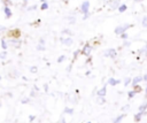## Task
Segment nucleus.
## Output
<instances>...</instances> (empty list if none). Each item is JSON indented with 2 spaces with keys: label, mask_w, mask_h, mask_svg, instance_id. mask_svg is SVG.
<instances>
[{
  "label": "nucleus",
  "mask_w": 147,
  "mask_h": 123,
  "mask_svg": "<svg viewBox=\"0 0 147 123\" xmlns=\"http://www.w3.org/2000/svg\"><path fill=\"white\" fill-rule=\"evenodd\" d=\"M10 34L13 36V38L18 39V38H20V36H21V31H20V29H14V30L10 32Z\"/></svg>",
  "instance_id": "6e6552de"
},
{
  "label": "nucleus",
  "mask_w": 147,
  "mask_h": 123,
  "mask_svg": "<svg viewBox=\"0 0 147 123\" xmlns=\"http://www.w3.org/2000/svg\"><path fill=\"white\" fill-rule=\"evenodd\" d=\"M61 43L63 45H65V46H71L72 43H74V40H72L71 37H67V38H61Z\"/></svg>",
  "instance_id": "423d86ee"
},
{
  "label": "nucleus",
  "mask_w": 147,
  "mask_h": 123,
  "mask_svg": "<svg viewBox=\"0 0 147 123\" xmlns=\"http://www.w3.org/2000/svg\"><path fill=\"white\" fill-rule=\"evenodd\" d=\"M3 14H5V17L6 18H10L11 16H13V11H11V9H10V7L9 6H3Z\"/></svg>",
  "instance_id": "39448f33"
},
{
  "label": "nucleus",
  "mask_w": 147,
  "mask_h": 123,
  "mask_svg": "<svg viewBox=\"0 0 147 123\" xmlns=\"http://www.w3.org/2000/svg\"><path fill=\"white\" fill-rule=\"evenodd\" d=\"M142 80L147 82V74H146V75H144V77H142Z\"/></svg>",
  "instance_id": "a19ab883"
},
{
  "label": "nucleus",
  "mask_w": 147,
  "mask_h": 123,
  "mask_svg": "<svg viewBox=\"0 0 147 123\" xmlns=\"http://www.w3.org/2000/svg\"><path fill=\"white\" fill-rule=\"evenodd\" d=\"M34 118H36V116H34V115H30V116H29V120H30V122L34 121Z\"/></svg>",
  "instance_id": "c9c22d12"
},
{
  "label": "nucleus",
  "mask_w": 147,
  "mask_h": 123,
  "mask_svg": "<svg viewBox=\"0 0 147 123\" xmlns=\"http://www.w3.org/2000/svg\"><path fill=\"white\" fill-rule=\"evenodd\" d=\"M141 80H142V77H141V76H136V77L133 78V80H132V83H131V84H132V86H134V85L139 84Z\"/></svg>",
  "instance_id": "9b49d317"
},
{
  "label": "nucleus",
  "mask_w": 147,
  "mask_h": 123,
  "mask_svg": "<svg viewBox=\"0 0 147 123\" xmlns=\"http://www.w3.org/2000/svg\"><path fill=\"white\" fill-rule=\"evenodd\" d=\"M30 71H31L32 74H36V72L38 71V68H37V66H32V67H30Z\"/></svg>",
  "instance_id": "393cba45"
},
{
  "label": "nucleus",
  "mask_w": 147,
  "mask_h": 123,
  "mask_svg": "<svg viewBox=\"0 0 147 123\" xmlns=\"http://www.w3.org/2000/svg\"><path fill=\"white\" fill-rule=\"evenodd\" d=\"M6 57H7V52H6V51L0 52V59H1V60H5Z\"/></svg>",
  "instance_id": "412c9836"
},
{
  "label": "nucleus",
  "mask_w": 147,
  "mask_h": 123,
  "mask_svg": "<svg viewBox=\"0 0 147 123\" xmlns=\"http://www.w3.org/2000/svg\"><path fill=\"white\" fill-rule=\"evenodd\" d=\"M40 1H41V2H46L47 0H40Z\"/></svg>",
  "instance_id": "a18cd8bd"
},
{
  "label": "nucleus",
  "mask_w": 147,
  "mask_h": 123,
  "mask_svg": "<svg viewBox=\"0 0 147 123\" xmlns=\"http://www.w3.org/2000/svg\"><path fill=\"white\" fill-rule=\"evenodd\" d=\"M26 2H28V0H24V5H25V3H26Z\"/></svg>",
  "instance_id": "de8ad7c7"
},
{
  "label": "nucleus",
  "mask_w": 147,
  "mask_h": 123,
  "mask_svg": "<svg viewBox=\"0 0 147 123\" xmlns=\"http://www.w3.org/2000/svg\"><path fill=\"white\" fill-rule=\"evenodd\" d=\"M40 9L41 10H47L48 9V2H41V6H40Z\"/></svg>",
  "instance_id": "a211bd4d"
},
{
  "label": "nucleus",
  "mask_w": 147,
  "mask_h": 123,
  "mask_svg": "<svg viewBox=\"0 0 147 123\" xmlns=\"http://www.w3.org/2000/svg\"><path fill=\"white\" fill-rule=\"evenodd\" d=\"M119 36H121V38H122L123 40H126V39L129 38V36H127V33H126V32H123V33H121Z\"/></svg>",
  "instance_id": "cd10ccee"
},
{
  "label": "nucleus",
  "mask_w": 147,
  "mask_h": 123,
  "mask_svg": "<svg viewBox=\"0 0 147 123\" xmlns=\"http://www.w3.org/2000/svg\"><path fill=\"white\" fill-rule=\"evenodd\" d=\"M91 52H92V46H91L90 44H85V45L83 46V48L80 49V53H82L83 55H86V56H88V55L91 54Z\"/></svg>",
  "instance_id": "f03ea898"
},
{
  "label": "nucleus",
  "mask_w": 147,
  "mask_h": 123,
  "mask_svg": "<svg viewBox=\"0 0 147 123\" xmlns=\"http://www.w3.org/2000/svg\"><path fill=\"white\" fill-rule=\"evenodd\" d=\"M141 1H144V0H134V2H141Z\"/></svg>",
  "instance_id": "c03bdc74"
},
{
  "label": "nucleus",
  "mask_w": 147,
  "mask_h": 123,
  "mask_svg": "<svg viewBox=\"0 0 147 123\" xmlns=\"http://www.w3.org/2000/svg\"><path fill=\"white\" fill-rule=\"evenodd\" d=\"M137 93H138V92H137L136 90H134V91H130V92L127 93V97H129V98H133V97H134Z\"/></svg>",
  "instance_id": "5701e85b"
},
{
  "label": "nucleus",
  "mask_w": 147,
  "mask_h": 123,
  "mask_svg": "<svg viewBox=\"0 0 147 123\" xmlns=\"http://www.w3.org/2000/svg\"><path fill=\"white\" fill-rule=\"evenodd\" d=\"M1 78H2V77H1V76H0V80H1Z\"/></svg>",
  "instance_id": "09e8293b"
},
{
  "label": "nucleus",
  "mask_w": 147,
  "mask_h": 123,
  "mask_svg": "<svg viewBox=\"0 0 147 123\" xmlns=\"http://www.w3.org/2000/svg\"><path fill=\"white\" fill-rule=\"evenodd\" d=\"M62 33H63V34H64V33H65V34H71V31H70L69 29H64V30H62Z\"/></svg>",
  "instance_id": "2f4dec72"
},
{
  "label": "nucleus",
  "mask_w": 147,
  "mask_h": 123,
  "mask_svg": "<svg viewBox=\"0 0 147 123\" xmlns=\"http://www.w3.org/2000/svg\"><path fill=\"white\" fill-rule=\"evenodd\" d=\"M106 57H111V59H115L116 57V55H117V52H116V49L115 48H108L106 52H105V54H103Z\"/></svg>",
  "instance_id": "7ed1b4c3"
},
{
  "label": "nucleus",
  "mask_w": 147,
  "mask_h": 123,
  "mask_svg": "<svg viewBox=\"0 0 147 123\" xmlns=\"http://www.w3.org/2000/svg\"><path fill=\"white\" fill-rule=\"evenodd\" d=\"M65 57H67L65 55H60V56H59V59H57V62H59V63H62V62L65 60Z\"/></svg>",
  "instance_id": "b1692460"
},
{
  "label": "nucleus",
  "mask_w": 147,
  "mask_h": 123,
  "mask_svg": "<svg viewBox=\"0 0 147 123\" xmlns=\"http://www.w3.org/2000/svg\"><path fill=\"white\" fill-rule=\"evenodd\" d=\"M2 1V3H3V6H10L13 2H11V0H1Z\"/></svg>",
  "instance_id": "bb28decb"
},
{
  "label": "nucleus",
  "mask_w": 147,
  "mask_h": 123,
  "mask_svg": "<svg viewBox=\"0 0 147 123\" xmlns=\"http://www.w3.org/2000/svg\"><path fill=\"white\" fill-rule=\"evenodd\" d=\"M141 23H142V26L147 29V16H145V17L142 18V22H141Z\"/></svg>",
  "instance_id": "c85d7f7f"
},
{
  "label": "nucleus",
  "mask_w": 147,
  "mask_h": 123,
  "mask_svg": "<svg viewBox=\"0 0 147 123\" xmlns=\"http://www.w3.org/2000/svg\"><path fill=\"white\" fill-rule=\"evenodd\" d=\"M138 109H139V112H144V110H146V109H147V102H144L142 105H140Z\"/></svg>",
  "instance_id": "6ab92c4d"
},
{
  "label": "nucleus",
  "mask_w": 147,
  "mask_h": 123,
  "mask_svg": "<svg viewBox=\"0 0 147 123\" xmlns=\"http://www.w3.org/2000/svg\"><path fill=\"white\" fill-rule=\"evenodd\" d=\"M108 3L110 5V8H111V9H115V8H117V7L119 6V0H111V1H109Z\"/></svg>",
  "instance_id": "9d476101"
},
{
  "label": "nucleus",
  "mask_w": 147,
  "mask_h": 123,
  "mask_svg": "<svg viewBox=\"0 0 147 123\" xmlns=\"http://www.w3.org/2000/svg\"><path fill=\"white\" fill-rule=\"evenodd\" d=\"M141 116H142V113H141V112L138 113V114H136V115H134V122H140Z\"/></svg>",
  "instance_id": "f3484780"
},
{
  "label": "nucleus",
  "mask_w": 147,
  "mask_h": 123,
  "mask_svg": "<svg viewBox=\"0 0 147 123\" xmlns=\"http://www.w3.org/2000/svg\"><path fill=\"white\" fill-rule=\"evenodd\" d=\"M31 97H36V92L34 91H31Z\"/></svg>",
  "instance_id": "37998d69"
},
{
  "label": "nucleus",
  "mask_w": 147,
  "mask_h": 123,
  "mask_svg": "<svg viewBox=\"0 0 147 123\" xmlns=\"http://www.w3.org/2000/svg\"><path fill=\"white\" fill-rule=\"evenodd\" d=\"M87 123H92V122H87Z\"/></svg>",
  "instance_id": "8fccbe9b"
},
{
  "label": "nucleus",
  "mask_w": 147,
  "mask_h": 123,
  "mask_svg": "<svg viewBox=\"0 0 147 123\" xmlns=\"http://www.w3.org/2000/svg\"><path fill=\"white\" fill-rule=\"evenodd\" d=\"M130 83H131V78H130V77H126V78L124 79V86H129Z\"/></svg>",
  "instance_id": "a878e982"
},
{
  "label": "nucleus",
  "mask_w": 147,
  "mask_h": 123,
  "mask_svg": "<svg viewBox=\"0 0 147 123\" xmlns=\"http://www.w3.org/2000/svg\"><path fill=\"white\" fill-rule=\"evenodd\" d=\"M30 102V98H24L22 99V103H29Z\"/></svg>",
  "instance_id": "f704fd0d"
},
{
  "label": "nucleus",
  "mask_w": 147,
  "mask_h": 123,
  "mask_svg": "<svg viewBox=\"0 0 147 123\" xmlns=\"http://www.w3.org/2000/svg\"><path fill=\"white\" fill-rule=\"evenodd\" d=\"M7 43H9L10 45H13V46H15L16 48H18L20 47V45H21V40L20 39H15V38H11V39H8V41Z\"/></svg>",
  "instance_id": "0eeeda50"
},
{
  "label": "nucleus",
  "mask_w": 147,
  "mask_h": 123,
  "mask_svg": "<svg viewBox=\"0 0 147 123\" xmlns=\"http://www.w3.org/2000/svg\"><path fill=\"white\" fill-rule=\"evenodd\" d=\"M126 9H127V6H126L125 3H122V5H119V6L117 7V10H118L119 13H124V11H126Z\"/></svg>",
  "instance_id": "ddd939ff"
},
{
  "label": "nucleus",
  "mask_w": 147,
  "mask_h": 123,
  "mask_svg": "<svg viewBox=\"0 0 147 123\" xmlns=\"http://www.w3.org/2000/svg\"><path fill=\"white\" fill-rule=\"evenodd\" d=\"M44 89H45V91L47 92V91H48V85H47V84H45V85H44Z\"/></svg>",
  "instance_id": "ea45409f"
},
{
  "label": "nucleus",
  "mask_w": 147,
  "mask_h": 123,
  "mask_svg": "<svg viewBox=\"0 0 147 123\" xmlns=\"http://www.w3.org/2000/svg\"><path fill=\"white\" fill-rule=\"evenodd\" d=\"M34 9H37V5H33V6H30V7L26 8L28 11H30V10H34Z\"/></svg>",
  "instance_id": "7c9ffc66"
},
{
  "label": "nucleus",
  "mask_w": 147,
  "mask_h": 123,
  "mask_svg": "<svg viewBox=\"0 0 147 123\" xmlns=\"http://www.w3.org/2000/svg\"><path fill=\"white\" fill-rule=\"evenodd\" d=\"M124 116H125V114H122V115H119V116H117V117L115 118V121H114V123H121V122H122V120L124 118Z\"/></svg>",
  "instance_id": "2eb2a0df"
},
{
  "label": "nucleus",
  "mask_w": 147,
  "mask_h": 123,
  "mask_svg": "<svg viewBox=\"0 0 147 123\" xmlns=\"http://www.w3.org/2000/svg\"><path fill=\"white\" fill-rule=\"evenodd\" d=\"M129 108H130V106H129V105H125V106L122 108V110L124 112V110H126V109H129Z\"/></svg>",
  "instance_id": "e433bc0d"
},
{
  "label": "nucleus",
  "mask_w": 147,
  "mask_h": 123,
  "mask_svg": "<svg viewBox=\"0 0 147 123\" xmlns=\"http://www.w3.org/2000/svg\"><path fill=\"white\" fill-rule=\"evenodd\" d=\"M119 83V80L118 79H115V78H113V77H110L109 79H108V84L110 85V86H115V85H117Z\"/></svg>",
  "instance_id": "f8f14e48"
},
{
  "label": "nucleus",
  "mask_w": 147,
  "mask_h": 123,
  "mask_svg": "<svg viewBox=\"0 0 147 123\" xmlns=\"http://www.w3.org/2000/svg\"><path fill=\"white\" fill-rule=\"evenodd\" d=\"M132 25L131 24H123V25H117L116 28H115V30H114V32L116 33V34H121V33H123V32H125L129 28H131Z\"/></svg>",
  "instance_id": "f257e3e1"
},
{
  "label": "nucleus",
  "mask_w": 147,
  "mask_h": 123,
  "mask_svg": "<svg viewBox=\"0 0 147 123\" xmlns=\"http://www.w3.org/2000/svg\"><path fill=\"white\" fill-rule=\"evenodd\" d=\"M146 98H147V86H146Z\"/></svg>",
  "instance_id": "49530a36"
},
{
  "label": "nucleus",
  "mask_w": 147,
  "mask_h": 123,
  "mask_svg": "<svg viewBox=\"0 0 147 123\" xmlns=\"http://www.w3.org/2000/svg\"><path fill=\"white\" fill-rule=\"evenodd\" d=\"M106 102V100H105V98L103 97H98V99H96V103H99V105H103Z\"/></svg>",
  "instance_id": "dca6fc26"
},
{
  "label": "nucleus",
  "mask_w": 147,
  "mask_h": 123,
  "mask_svg": "<svg viewBox=\"0 0 147 123\" xmlns=\"http://www.w3.org/2000/svg\"><path fill=\"white\" fill-rule=\"evenodd\" d=\"M39 44H41V45H45V40H44V39L41 38V39L39 40Z\"/></svg>",
  "instance_id": "58836bf2"
},
{
  "label": "nucleus",
  "mask_w": 147,
  "mask_h": 123,
  "mask_svg": "<svg viewBox=\"0 0 147 123\" xmlns=\"http://www.w3.org/2000/svg\"><path fill=\"white\" fill-rule=\"evenodd\" d=\"M80 9H82V13H83L84 15H85V14H88V11H90V1L85 0V1L82 3Z\"/></svg>",
  "instance_id": "20e7f679"
},
{
  "label": "nucleus",
  "mask_w": 147,
  "mask_h": 123,
  "mask_svg": "<svg viewBox=\"0 0 147 123\" xmlns=\"http://www.w3.org/2000/svg\"><path fill=\"white\" fill-rule=\"evenodd\" d=\"M45 49H46L45 45H41V44H38L37 45V51H45Z\"/></svg>",
  "instance_id": "4be33fe9"
},
{
  "label": "nucleus",
  "mask_w": 147,
  "mask_h": 123,
  "mask_svg": "<svg viewBox=\"0 0 147 123\" xmlns=\"http://www.w3.org/2000/svg\"><path fill=\"white\" fill-rule=\"evenodd\" d=\"M0 43H1V48H2V51H6V49L8 48V43L5 40V37L0 40Z\"/></svg>",
  "instance_id": "4468645a"
},
{
  "label": "nucleus",
  "mask_w": 147,
  "mask_h": 123,
  "mask_svg": "<svg viewBox=\"0 0 147 123\" xmlns=\"http://www.w3.org/2000/svg\"><path fill=\"white\" fill-rule=\"evenodd\" d=\"M79 52H80V51H78V49L74 52V60H76V59H77V56H78V54H79Z\"/></svg>",
  "instance_id": "72a5a7b5"
},
{
  "label": "nucleus",
  "mask_w": 147,
  "mask_h": 123,
  "mask_svg": "<svg viewBox=\"0 0 147 123\" xmlns=\"http://www.w3.org/2000/svg\"><path fill=\"white\" fill-rule=\"evenodd\" d=\"M63 113H65V114H72L74 113V108H69V107H65L64 108V110H63Z\"/></svg>",
  "instance_id": "aec40b11"
},
{
  "label": "nucleus",
  "mask_w": 147,
  "mask_h": 123,
  "mask_svg": "<svg viewBox=\"0 0 147 123\" xmlns=\"http://www.w3.org/2000/svg\"><path fill=\"white\" fill-rule=\"evenodd\" d=\"M139 52H140V53H144L145 55H147V45H145V46H144V48H142V49H140Z\"/></svg>",
  "instance_id": "c756f323"
},
{
  "label": "nucleus",
  "mask_w": 147,
  "mask_h": 123,
  "mask_svg": "<svg viewBox=\"0 0 147 123\" xmlns=\"http://www.w3.org/2000/svg\"><path fill=\"white\" fill-rule=\"evenodd\" d=\"M60 123H65V118H64L63 116H62V117L60 118Z\"/></svg>",
  "instance_id": "4c0bfd02"
},
{
  "label": "nucleus",
  "mask_w": 147,
  "mask_h": 123,
  "mask_svg": "<svg viewBox=\"0 0 147 123\" xmlns=\"http://www.w3.org/2000/svg\"><path fill=\"white\" fill-rule=\"evenodd\" d=\"M3 30H6V28H5L3 25H1V24H0V31H3Z\"/></svg>",
  "instance_id": "79ce46f5"
},
{
  "label": "nucleus",
  "mask_w": 147,
  "mask_h": 123,
  "mask_svg": "<svg viewBox=\"0 0 147 123\" xmlns=\"http://www.w3.org/2000/svg\"><path fill=\"white\" fill-rule=\"evenodd\" d=\"M68 18H69V22H70L71 24H74V23L76 22V18H75V17H72V16H70V17H68Z\"/></svg>",
  "instance_id": "473e14b6"
},
{
  "label": "nucleus",
  "mask_w": 147,
  "mask_h": 123,
  "mask_svg": "<svg viewBox=\"0 0 147 123\" xmlns=\"http://www.w3.org/2000/svg\"><path fill=\"white\" fill-rule=\"evenodd\" d=\"M106 93H107V86L106 85H103L99 91H98V95H100V97H105L106 95Z\"/></svg>",
  "instance_id": "1a4fd4ad"
}]
</instances>
